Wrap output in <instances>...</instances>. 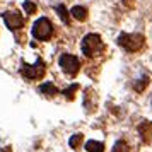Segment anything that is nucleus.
<instances>
[{
  "instance_id": "9d476101",
  "label": "nucleus",
  "mask_w": 152,
  "mask_h": 152,
  "mask_svg": "<svg viewBox=\"0 0 152 152\" xmlns=\"http://www.w3.org/2000/svg\"><path fill=\"white\" fill-rule=\"evenodd\" d=\"M113 152H130V149H128L125 140H118L115 144V147H113Z\"/></svg>"
},
{
  "instance_id": "ddd939ff",
  "label": "nucleus",
  "mask_w": 152,
  "mask_h": 152,
  "mask_svg": "<svg viewBox=\"0 0 152 152\" xmlns=\"http://www.w3.org/2000/svg\"><path fill=\"white\" fill-rule=\"evenodd\" d=\"M56 12H58V15L62 17V21L65 22V24H69V17H67V10H65V7H63V5H60V7H56Z\"/></svg>"
},
{
  "instance_id": "6e6552de",
  "label": "nucleus",
  "mask_w": 152,
  "mask_h": 152,
  "mask_svg": "<svg viewBox=\"0 0 152 152\" xmlns=\"http://www.w3.org/2000/svg\"><path fill=\"white\" fill-rule=\"evenodd\" d=\"M86 151L87 152H103L104 151V145L97 140H87L86 142Z\"/></svg>"
},
{
  "instance_id": "7ed1b4c3",
  "label": "nucleus",
  "mask_w": 152,
  "mask_h": 152,
  "mask_svg": "<svg viewBox=\"0 0 152 152\" xmlns=\"http://www.w3.org/2000/svg\"><path fill=\"white\" fill-rule=\"evenodd\" d=\"M118 45L126 51H138L144 45V36L140 34H120Z\"/></svg>"
},
{
  "instance_id": "0eeeda50",
  "label": "nucleus",
  "mask_w": 152,
  "mask_h": 152,
  "mask_svg": "<svg viewBox=\"0 0 152 152\" xmlns=\"http://www.w3.org/2000/svg\"><path fill=\"white\" fill-rule=\"evenodd\" d=\"M39 92L45 94V96H48V97H53L55 94H58V89L51 82H46V84H41L39 86Z\"/></svg>"
},
{
  "instance_id": "39448f33",
  "label": "nucleus",
  "mask_w": 152,
  "mask_h": 152,
  "mask_svg": "<svg viewBox=\"0 0 152 152\" xmlns=\"http://www.w3.org/2000/svg\"><path fill=\"white\" fill-rule=\"evenodd\" d=\"M21 72L26 79H41V77L45 75V63H43L41 58H38L34 65H26V63H22Z\"/></svg>"
},
{
  "instance_id": "20e7f679",
  "label": "nucleus",
  "mask_w": 152,
  "mask_h": 152,
  "mask_svg": "<svg viewBox=\"0 0 152 152\" xmlns=\"http://www.w3.org/2000/svg\"><path fill=\"white\" fill-rule=\"evenodd\" d=\"M60 67L62 70L67 74V75H75L77 72H79V67H80V62H79V58L74 55H69V53H63L60 56Z\"/></svg>"
},
{
  "instance_id": "f03ea898",
  "label": "nucleus",
  "mask_w": 152,
  "mask_h": 152,
  "mask_svg": "<svg viewBox=\"0 0 152 152\" xmlns=\"http://www.w3.org/2000/svg\"><path fill=\"white\" fill-rule=\"evenodd\" d=\"M51 34H53V26H51V22H50L46 17H41V19H38V21L33 24V36H34L36 39L45 41V39H48Z\"/></svg>"
},
{
  "instance_id": "f8f14e48",
  "label": "nucleus",
  "mask_w": 152,
  "mask_h": 152,
  "mask_svg": "<svg viewBox=\"0 0 152 152\" xmlns=\"http://www.w3.org/2000/svg\"><path fill=\"white\" fill-rule=\"evenodd\" d=\"M22 7H24V10H26L28 14H34V12H36V5L33 4V2H29V0L24 2V5H22Z\"/></svg>"
},
{
  "instance_id": "9b49d317",
  "label": "nucleus",
  "mask_w": 152,
  "mask_h": 152,
  "mask_svg": "<svg viewBox=\"0 0 152 152\" xmlns=\"http://www.w3.org/2000/svg\"><path fill=\"white\" fill-rule=\"evenodd\" d=\"M82 138H84L82 133H75L74 137H70V140H69L70 147H72V149H77V147H79V144L82 142Z\"/></svg>"
},
{
  "instance_id": "f257e3e1",
  "label": "nucleus",
  "mask_w": 152,
  "mask_h": 152,
  "mask_svg": "<svg viewBox=\"0 0 152 152\" xmlns=\"http://www.w3.org/2000/svg\"><path fill=\"white\" fill-rule=\"evenodd\" d=\"M80 48H82V53L89 58H94V56L101 55L103 51V41L97 34H86L84 36L82 43H80Z\"/></svg>"
},
{
  "instance_id": "423d86ee",
  "label": "nucleus",
  "mask_w": 152,
  "mask_h": 152,
  "mask_svg": "<svg viewBox=\"0 0 152 152\" xmlns=\"http://www.w3.org/2000/svg\"><path fill=\"white\" fill-rule=\"evenodd\" d=\"M4 21H5V24H7L9 29H19L22 28V24H24V19H22V15L19 14V12H4Z\"/></svg>"
},
{
  "instance_id": "4468645a",
  "label": "nucleus",
  "mask_w": 152,
  "mask_h": 152,
  "mask_svg": "<svg viewBox=\"0 0 152 152\" xmlns=\"http://www.w3.org/2000/svg\"><path fill=\"white\" fill-rule=\"evenodd\" d=\"M75 91H77V86H70L69 89H65V91H63V94L67 96V99H72V97H74V92H75Z\"/></svg>"
},
{
  "instance_id": "1a4fd4ad",
  "label": "nucleus",
  "mask_w": 152,
  "mask_h": 152,
  "mask_svg": "<svg viewBox=\"0 0 152 152\" xmlns=\"http://www.w3.org/2000/svg\"><path fill=\"white\" fill-rule=\"evenodd\" d=\"M70 14L74 15L77 21H86V17H87V10H86L84 7H80V5H75V7H72Z\"/></svg>"
}]
</instances>
